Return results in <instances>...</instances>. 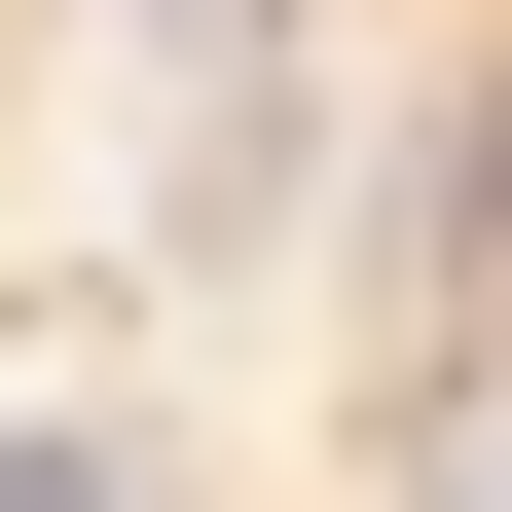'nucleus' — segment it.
I'll list each match as a JSON object with an SVG mask.
<instances>
[{"instance_id":"nucleus-1","label":"nucleus","mask_w":512,"mask_h":512,"mask_svg":"<svg viewBox=\"0 0 512 512\" xmlns=\"http://www.w3.org/2000/svg\"><path fill=\"white\" fill-rule=\"evenodd\" d=\"M0 512H147V476H110V439H0Z\"/></svg>"},{"instance_id":"nucleus-2","label":"nucleus","mask_w":512,"mask_h":512,"mask_svg":"<svg viewBox=\"0 0 512 512\" xmlns=\"http://www.w3.org/2000/svg\"><path fill=\"white\" fill-rule=\"evenodd\" d=\"M476 476H512V293H476Z\"/></svg>"}]
</instances>
